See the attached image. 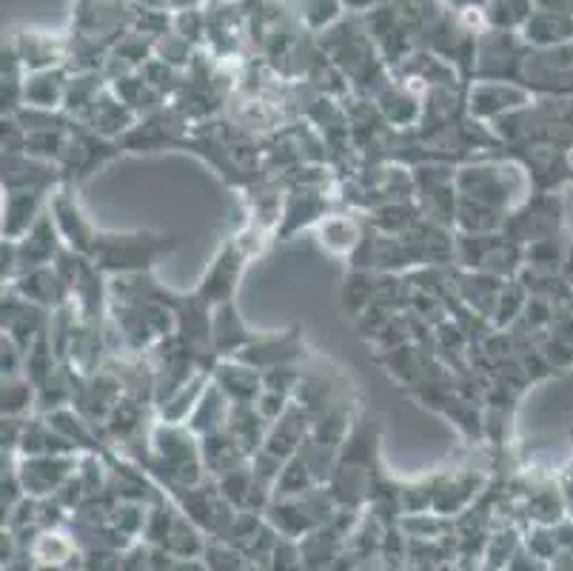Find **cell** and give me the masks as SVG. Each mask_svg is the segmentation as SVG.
<instances>
[{
  "mask_svg": "<svg viewBox=\"0 0 573 571\" xmlns=\"http://www.w3.org/2000/svg\"><path fill=\"white\" fill-rule=\"evenodd\" d=\"M457 189L460 198L480 200L485 206L510 214L533 192L528 171L510 157H488V160H468L457 166Z\"/></svg>",
  "mask_w": 573,
  "mask_h": 571,
  "instance_id": "obj_1",
  "label": "cell"
},
{
  "mask_svg": "<svg viewBox=\"0 0 573 571\" xmlns=\"http://www.w3.org/2000/svg\"><path fill=\"white\" fill-rule=\"evenodd\" d=\"M178 235L137 228V232H100L94 243L92 260L106 278H123V275H143L155 271L160 257L178 249Z\"/></svg>",
  "mask_w": 573,
  "mask_h": 571,
  "instance_id": "obj_2",
  "label": "cell"
},
{
  "mask_svg": "<svg viewBox=\"0 0 573 571\" xmlns=\"http://www.w3.org/2000/svg\"><path fill=\"white\" fill-rule=\"evenodd\" d=\"M141 466L171 485H200L205 471L200 437L186 423H151L149 451Z\"/></svg>",
  "mask_w": 573,
  "mask_h": 571,
  "instance_id": "obj_3",
  "label": "cell"
},
{
  "mask_svg": "<svg viewBox=\"0 0 573 571\" xmlns=\"http://www.w3.org/2000/svg\"><path fill=\"white\" fill-rule=\"evenodd\" d=\"M109 321L117 328L128 355H146L164 337L175 335V314L171 309L149 300H114L109 303Z\"/></svg>",
  "mask_w": 573,
  "mask_h": 571,
  "instance_id": "obj_4",
  "label": "cell"
},
{
  "mask_svg": "<svg viewBox=\"0 0 573 571\" xmlns=\"http://www.w3.org/2000/svg\"><path fill=\"white\" fill-rule=\"evenodd\" d=\"M414 169V189L417 203L428 221L446 228H457V206H460V189H457V166L451 164H417Z\"/></svg>",
  "mask_w": 573,
  "mask_h": 571,
  "instance_id": "obj_5",
  "label": "cell"
},
{
  "mask_svg": "<svg viewBox=\"0 0 573 571\" xmlns=\"http://www.w3.org/2000/svg\"><path fill=\"white\" fill-rule=\"evenodd\" d=\"M562 228V198L553 192H531L508 214L503 232L519 246L557 237Z\"/></svg>",
  "mask_w": 573,
  "mask_h": 571,
  "instance_id": "obj_6",
  "label": "cell"
},
{
  "mask_svg": "<svg viewBox=\"0 0 573 571\" xmlns=\"http://www.w3.org/2000/svg\"><path fill=\"white\" fill-rule=\"evenodd\" d=\"M123 152L121 141H109V137H100L98 132L86 128L83 123L75 121V126L69 128V143H66L64 155L57 160L60 171H64L66 183H83L86 178H92L94 171L103 164H109L112 157H117Z\"/></svg>",
  "mask_w": 573,
  "mask_h": 571,
  "instance_id": "obj_7",
  "label": "cell"
},
{
  "mask_svg": "<svg viewBox=\"0 0 573 571\" xmlns=\"http://www.w3.org/2000/svg\"><path fill=\"white\" fill-rule=\"evenodd\" d=\"M186 137H189V117L171 103V107L137 117L135 126L121 137V146L123 152L143 155V152L180 149Z\"/></svg>",
  "mask_w": 573,
  "mask_h": 571,
  "instance_id": "obj_8",
  "label": "cell"
},
{
  "mask_svg": "<svg viewBox=\"0 0 573 571\" xmlns=\"http://www.w3.org/2000/svg\"><path fill=\"white\" fill-rule=\"evenodd\" d=\"M248 257H251V251H248V246L240 237H232V240L223 243L217 255H214L212 266L203 271L200 283L194 286V294L212 309L234 300V292H237V283H240Z\"/></svg>",
  "mask_w": 573,
  "mask_h": 571,
  "instance_id": "obj_9",
  "label": "cell"
},
{
  "mask_svg": "<svg viewBox=\"0 0 573 571\" xmlns=\"http://www.w3.org/2000/svg\"><path fill=\"white\" fill-rule=\"evenodd\" d=\"M237 360L255 366L260 371H269L274 366H305L308 360V343L300 328H289V332H266L257 335L248 343L246 349L237 355Z\"/></svg>",
  "mask_w": 573,
  "mask_h": 571,
  "instance_id": "obj_10",
  "label": "cell"
},
{
  "mask_svg": "<svg viewBox=\"0 0 573 571\" xmlns=\"http://www.w3.org/2000/svg\"><path fill=\"white\" fill-rule=\"evenodd\" d=\"M49 212H52V217H55L57 228H60V237H64L66 246L75 251H80V255L92 257L94 243H98L100 232L92 226V221L86 217L78 194H75V186L64 183L60 189L52 192Z\"/></svg>",
  "mask_w": 573,
  "mask_h": 571,
  "instance_id": "obj_11",
  "label": "cell"
},
{
  "mask_svg": "<svg viewBox=\"0 0 573 571\" xmlns=\"http://www.w3.org/2000/svg\"><path fill=\"white\" fill-rule=\"evenodd\" d=\"M123 398V383L121 378L114 374L109 366L92 371V374H83V380L78 383V392L71 400V408L92 423V426L103 428L109 421L112 408L117 406V400Z\"/></svg>",
  "mask_w": 573,
  "mask_h": 571,
  "instance_id": "obj_12",
  "label": "cell"
},
{
  "mask_svg": "<svg viewBox=\"0 0 573 571\" xmlns=\"http://www.w3.org/2000/svg\"><path fill=\"white\" fill-rule=\"evenodd\" d=\"M531 103V92L519 83H499V80H480L468 92V114L480 123H494L505 114Z\"/></svg>",
  "mask_w": 573,
  "mask_h": 571,
  "instance_id": "obj_13",
  "label": "cell"
},
{
  "mask_svg": "<svg viewBox=\"0 0 573 571\" xmlns=\"http://www.w3.org/2000/svg\"><path fill=\"white\" fill-rule=\"evenodd\" d=\"M49 309L35 306V303L23 300L21 294L14 292L12 286L3 289V300H0V326H3V335L12 337L23 351H29V346L49 328Z\"/></svg>",
  "mask_w": 573,
  "mask_h": 571,
  "instance_id": "obj_14",
  "label": "cell"
},
{
  "mask_svg": "<svg viewBox=\"0 0 573 571\" xmlns=\"http://www.w3.org/2000/svg\"><path fill=\"white\" fill-rule=\"evenodd\" d=\"M64 183V171H60L57 164H46V160L29 157L26 152H18V155L3 152V192L52 194Z\"/></svg>",
  "mask_w": 573,
  "mask_h": 571,
  "instance_id": "obj_15",
  "label": "cell"
},
{
  "mask_svg": "<svg viewBox=\"0 0 573 571\" xmlns=\"http://www.w3.org/2000/svg\"><path fill=\"white\" fill-rule=\"evenodd\" d=\"M75 469H80L78 455H37L21 457L18 474L23 480V489L35 497L57 492L69 478H75Z\"/></svg>",
  "mask_w": 573,
  "mask_h": 571,
  "instance_id": "obj_16",
  "label": "cell"
},
{
  "mask_svg": "<svg viewBox=\"0 0 573 571\" xmlns=\"http://www.w3.org/2000/svg\"><path fill=\"white\" fill-rule=\"evenodd\" d=\"M14 246H18V266H21L18 275H23V271L29 269H41V266L55 264V257L60 255V249H64L66 243L64 237H60V228H57L55 217H52V212L46 209V212L41 214V221L29 228L21 240H14Z\"/></svg>",
  "mask_w": 573,
  "mask_h": 571,
  "instance_id": "obj_17",
  "label": "cell"
},
{
  "mask_svg": "<svg viewBox=\"0 0 573 571\" xmlns=\"http://www.w3.org/2000/svg\"><path fill=\"white\" fill-rule=\"evenodd\" d=\"M328 194L326 189H291L285 194L283 217L277 223V240H289L297 235L300 228L317 226L319 221L328 217Z\"/></svg>",
  "mask_w": 573,
  "mask_h": 571,
  "instance_id": "obj_18",
  "label": "cell"
},
{
  "mask_svg": "<svg viewBox=\"0 0 573 571\" xmlns=\"http://www.w3.org/2000/svg\"><path fill=\"white\" fill-rule=\"evenodd\" d=\"M9 286H12L14 292L21 294L23 300L35 303V306L49 309V312L71 303V289L64 283V278L57 275L55 266H41V269L23 271V275H18Z\"/></svg>",
  "mask_w": 573,
  "mask_h": 571,
  "instance_id": "obj_19",
  "label": "cell"
},
{
  "mask_svg": "<svg viewBox=\"0 0 573 571\" xmlns=\"http://www.w3.org/2000/svg\"><path fill=\"white\" fill-rule=\"evenodd\" d=\"M78 123H83L86 128L98 132L100 137L121 141L128 128L137 123V114L132 112V109H128L126 103L114 94L112 86H109V89H103V92L98 94V100L92 103V109H89V112H86Z\"/></svg>",
  "mask_w": 573,
  "mask_h": 571,
  "instance_id": "obj_20",
  "label": "cell"
},
{
  "mask_svg": "<svg viewBox=\"0 0 573 571\" xmlns=\"http://www.w3.org/2000/svg\"><path fill=\"white\" fill-rule=\"evenodd\" d=\"M312 423H314L312 414L291 400L289 412H285L280 421H274L269 426V435H266L262 449H269L271 455L283 457V460L300 455V449L305 446V440L312 437Z\"/></svg>",
  "mask_w": 573,
  "mask_h": 571,
  "instance_id": "obj_21",
  "label": "cell"
},
{
  "mask_svg": "<svg viewBox=\"0 0 573 571\" xmlns=\"http://www.w3.org/2000/svg\"><path fill=\"white\" fill-rule=\"evenodd\" d=\"M457 278V298H460L462 306H468L474 314L491 321L494 317L496 300L503 294V278H494V275H485V271H474V269H460L453 271Z\"/></svg>",
  "mask_w": 573,
  "mask_h": 571,
  "instance_id": "obj_22",
  "label": "cell"
},
{
  "mask_svg": "<svg viewBox=\"0 0 573 571\" xmlns=\"http://www.w3.org/2000/svg\"><path fill=\"white\" fill-rule=\"evenodd\" d=\"M214 383L226 392L232 403H257L262 392V371L243 363L237 357H223L212 371Z\"/></svg>",
  "mask_w": 573,
  "mask_h": 571,
  "instance_id": "obj_23",
  "label": "cell"
},
{
  "mask_svg": "<svg viewBox=\"0 0 573 571\" xmlns=\"http://www.w3.org/2000/svg\"><path fill=\"white\" fill-rule=\"evenodd\" d=\"M212 337H214V351L217 357H237L248 343L255 340L257 332L246 326L243 314L237 312V303L228 300V303H220L212 312Z\"/></svg>",
  "mask_w": 573,
  "mask_h": 571,
  "instance_id": "obj_24",
  "label": "cell"
},
{
  "mask_svg": "<svg viewBox=\"0 0 573 571\" xmlns=\"http://www.w3.org/2000/svg\"><path fill=\"white\" fill-rule=\"evenodd\" d=\"M151 408L155 406H146L141 400L123 394V398L117 400V406L112 408V414H109L106 426H103L106 440L112 443V446H126V443H135L149 435L151 428L149 423H146V417H149Z\"/></svg>",
  "mask_w": 573,
  "mask_h": 571,
  "instance_id": "obj_25",
  "label": "cell"
},
{
  "mask_svg": "<svg viewBox=\"0 0 573 571\" xmlns=\"http://www.w3.org/2000/svg\"><path fill=\"white\" fill-rule=\"evenodd\" d=\"M46 192H7L3 198V240H21L49 209Z\"/></svg>",
  "mask_w": 573,
  "mask_h": 571,
  "instance_id": "obj_26",
  "label": "cell"
},
{
  "mask_svg": "<svg viewBox=\"0 0 573 571\" xmlns=\"http://www.w3.org/2000/svg\"><path fill=\"white\" fill-rule=\"evenodd\" d=\"M200 449H203V466L212 478H223L237 466L248 463L251 457L248 451L243 449L237 437L228 432V428H220V432H212V435L200 437Z\"/></svg>",
  "mask_w": 573,
  "mask_h": 571,
  "instance_id": "obj_27",
  "label": "cell"
},
{
  "mask_svg": "<svg viewBox=\"0 0 573 571\" xmlns=\"http://www.w3.org/2000/svg\"><path fill=\"white\" fill-rule=\"evenodd\" d=\"M374 103L382 112V117L389 121V126L394 128H414L419 123V114H423L419 98L403 83L382 86L380 92H377Z\"/></svg>",
  "mask_w": 573,
  "mask_h": 571,
  "instance_id": "obj_28",
  "label": "cell"
},
{
  "mask_svg": "<svg viewBox=\"0 0 573 571\" xmlns=\"http://www.w3.org/2000/svg\"><path fill=\"white\" fill-rule=\"evenodd\" d=\"M69 80L71 75L66 69H60V66L26 75V86H23V100H26V107L64 109Z\"/></svg>",
  "mask_w": 573,
  "mask_h": 571,
  "instance_id": "obj_29",
  "label": "cell"
},
{
  "mask_svg": "<svg viewBox=\"0 0 573 571\" xmlns=\"http://www.w3.org/2000/svg\"><path fill=\"white\" fill-rule=\"evenodd\" d=\"M80 380H83V374H80V371L75 369L69 360H64V363L52 371L49 378L37 385L35 414H52V412H57V408L71 406V400H75V392H78Z\"/></svg>",
  "mask_w": 573,
  "mask_h": 571,
  "instance_id": "obj_30",
  "label": "cell"
},
{
  "mask_svg": "<svg viewBox=\"0 0 573 571\" xmlns=\"http://www.w3.org/2000/svg\"><path fill=\"white\" fill-rule=\"evenodd\" d=\"M294 403L303 406L305 412L317 417V414L328 412L332 406L342 403L340 398V385L332 374H323V371H314V369H305L303 366V380H300L297 392H294Z\"/></svg>",
  "mask_w": 573,
  "mask_h": 571,
  "instance_id": "obj_31",
  "label": "cell"
},
{
  "mask_svg": "<svg viewBox=\"0 0 573 571\" xmlns=\"http://www.w3.org/2000/svg\"><path fill=\"white\" fill-rule=\"evenodd\" d=\"M271 423L266 421L257 408V403H232V412H228L226 428L237 437L243 449L248 451V457H255L266 443Z\"/></svg>",
  "mask_w": 573,
  "mask_h": 571,
  "instance_id": "obj_32",
  "label": "cell"
},
{
  "mask_svg": "<svg viewBox=\"0 0 573 571\" xmlns=\"http://www.w3.org/2000/svg\"><path fill=\"white\" fill-rule=\"evenodd\" d=\"M228 412H232V400L212 380L209 389L203 392V398H200V403L194 406V412H191V417L186 421V426L198 437H205L212 435V432H220V428H226Z\"/></svg>",
  "mask_w": 573,
  "mask_h": 571,
  "instance_id": "obj_33",
  "label": "cell"
},
{
  "mask_svg": "<svg viewBox=\"0 0 573 571\" xmlns=\"http://www.w3.org/2000/svg\"><path fill=\"white\" fill-rule=\"evenodd\" d=\"M362 232H366V221H357L351 214H328L326 221L317 223L319 243L332 255H351L362 240Z\"/></svg>",
  "mask_w": 573,
  "mask_h": 571,
  "instance_id": "obj_34",
  "label": "cell"
},
{
  "mask_svg": "<svg viewBox=\"0 0 573 571\" xmlns=\"http://www.w3.org/2000/svg\"><path fill=\"white\" fill-rule=\"evenodd\" d=\"M523 35L525 41L539 46V49H551V46H562V41L573 35V21L562 12L542 9V12L528 18V23L523 26Z\"/></svg>",
  "mask_w": 573,
  "mask_h": 571,
  "instance_id": "obj_35",
  "label": "cell"
},
{
  "mask_svg": "<svg viewBox=\"0 0 573 571\" xmlns=\"http://www.w3.org/2000/svg\"><path fill=\"white\" fill-rule=\"evenodd\" d=\"M425 214L417 200H394V203H385V206H377L374 212H369L366 221H369L380 235H405V232L417 226Z\"/></svg>",
  "mask_w": 573,
  "mask_h": 571,
  "instance_id": "obj_36",
  "label": "cell"
},
{
  "mask_svg": "<svg viewBox=\"0 0 573 571\" xmlns=\"http://www.w3.org/2000/svg\"><path fill=\"white\" fill-rule=\"evenodd\" d=\"M209 383H212V371H198V374H194V378H191L183 389H178V392L166 400L164 406L155 408L157 421H164V423L189 421L191 412H194V406H198L200 398H203V392L209 389Z\"/></svg>",
  "mask_w": 573,
  "mask_h": 571,
  "instance_id": "obj_37",
  "label": "cell"
},
{
  "mask_svg": "<svg viewBox=\"0 0 573 571\" xmlns=\"http://www.w3.org/2000/svg\"><path fill=\"white\" fill-rule=\"evenodd\" d=\"M377 283H380V271H348L346 280H342V312H346L351 321H357V317L374 303Z\"/></svg>",
  "mask_w": 573,
  "mask_h": 571,
  "instance_id": "obj_38",
  "label": "cell"
},
{
  "mask_svg": "<svg viewBox=\"0 0 573 571\" xmlns=\"http://www.w3.org/2000/svg\"><path fill=\"white\" fill-rule=\"evenodd\" d=\"M37 408V385L26 374L3 378L0 383V414L3 417H32Z\"/></svg>",
  "mask_w": 573,
  "mask_h": 571,
  "instance_id": "obj_39",
  "label": "cell"
},
{
  "mask_svg": "<svg viewBox=\"0 0 573 571\" xmlns=\"http://www.w3.org/2000/svg\"><path fill=\"white\" fill-rule=\"evenodd\" d=\"M357 414L351 412V406H348L346 400L342 403H337V406H332L328 412L317 414L312 423V440H319V443H328V446H342L348 437V432H351V426H355Z\"/></svg>",
  "mask_w": 573,
  "mask_h": 571,
  "instance_id": "obj_40",
  "label": "cell"
},
{
  "mask_svg": "<svg viewBox=\"0 0 573 571\" xmlns=\"http://www.w3.org/2000/svg\"><path fill=\"white\" fill-rule=\"evenodd\" d=\"M103 75L98 71H80V75H71L69 89H66V100H64V112L71 114L75 121H80L92 103L98 100V94L103 92Z\"/></svg>",
  "mask_w": 573,
  "mask_h": 571,
  "instance_id": "obj_41",
  "label": "cell"
},
{
  "mask_svg": "<svg viewBox=\"0 0 573 571\" xmlns=\"http://www.w3.org/2000/svg\"><path fill=\"white\" fill-rule=\"evenodd\" d=\"M18 55L23 60V69L32 75V71H43V69H55V66L64 64V46L52 37L43 35H29L23 37L21 46H18Z\"/></svg>",
  "mask_w": 573,
  "mask_h": 571,
  "instance_id": "obj_42",
  "label": "cell"
},
{
  "mask_svg": "<svg viewBox=\"0 0 573 571\" xmlns=\"http://www.w3.org/2000/svg\"><path fill=\"white\" fill-rule=\"evenodd\" d=\"M60 363H64V360L57 357L55 343H52L49 328H46V332H43V335L37 337L32 346H29L26 360H23V374H26V378L32 380L35 385H41L43 380L49 378L52 371H55Z\"/></svg>",
  "mask_w": 573,
  "mask_h": 571,
  "instance_id": "obj_43",
  "label": "cell"
},
{
  "mask_svg": "<svg viewBox=\"0 0 573 571\" xmlns=\"http://www.w3.org/2000/svg\"><path fill=\"white\" fill-rule=\"evenodd\" d=\"M528 300H531V294H528V289L523 286V280H519V278L505 280L503 294H499V300H496L494 317H491L494 328L505 332V328L514 326V323L523 317L525 306H528Z\"/></svg>",
  "mask_w": 573,
  "mask_h": 571,
  "instance_id": "obj_44",
  "label": "cell"
},
{
  "mask_svg": "<svg viewBox=\"0 0 573 571\" xmlns=\"http://www.w3.org/2000/svg\"><path fill=\"white\" fill-rule=\"evenodd\" d=\"M314 485H317V480L308 471L305 460L300 455H294L285 460L283 471H280V478L274 483V494L277 497H297V494L312 492Z\"/></svg>",
  "mask_w": 573,
  "mask_h": 571,
  "instance_id": "obj_45",
  "label": "cell"
},
{
  "mask_svg": "<svg viewBox=\"0 0 573 571\" xmlns=\"http://www.w3.org/2000/svg\"><path fill=\"white\" fill-rule=\"evenodd\" d=\"M562 264H565V246H562L560 235L525 246V266H528V269L557 275V271L562 269Z\"/></svg>",
  "mask_w": 573,
  "mask_h": 571,
  "instance_id": "obj_46",
  "label": "cell"
},
{
  "mask_svg": "<svg viewBox=\"0 0 573 571\" xmlns=\"http://www.w3.org/2000/svg\"><path fill=\"white\" fill-rule=\"evenodd\" d=\"M71 126H75V123H71ZM66 143H69V128H60V132H29L23 152H26L29 157L46 160V164H57L60 155H64Z\"/></svg>",
  "mask_w": 573,
  "mask_h": 571,
  "instance_id": "obj_47",
  "label": "cell"
},
{
  "mask_svg": "<svg viewBox=\"0 0 573 571\" xmlns=\"http://www.w3.org/2000/svg\"><path fill=\"white\" fill-rule=\"evenodd\" d=\"M371 343H374L380 355L400 349V346H405V343H414V326H411L408 309H405V312H396L394 317L380 328V335H377Z\"/></svg>",
  "mask_w": 573,
  "mask_h": 571,
  "instance_id": "obj_48",
  "label": "cell"
},
{
  "mask_svg": "<svg viewBox=\"0 0 573 571\" xmlns=\"http://www.w3.org/2000/svg\"><path fill=\"white\" fill-rule=\"evenodd\" d=\"M531 14V0H491L488 3V21L503 32L525 26Z\"/></svg>",
  "mask_w": 573,
  "mask_h": 571,
  "instance_id": "obj_49",
  "label": "cell"
},
{
  "mask_svg": "<svg viewBox=\"0 0 573 571\" xmlns=\"http://www.w3.org/2000/svg\"><path fill=\"white\" fill-rule=\"evenodd\" d=\"M300 380H303V366H274V369L262 371V389L289 394V398H294Z\"/></svg>",
  "mask_w": 573,
  "mask_h": 571,
  "instance_id": "obj_50",
  "label": "cell"
},
{
  "mask_svg": "<svg viewBox=\"0 0 573 571\" xmlns=\"http://www.w3.org/2000/svg\"><path fill=\"white\" fill-rule=\"evenodd\" d=\"M23 360H26V351H23L9 335L0 337V374H3V378L23 374Z\"/></svg>",
  "mask_w": 573,
  "mask_h": 571,
  "instance_id": "obj_51",
  "label": "cell"
},
{
  "mask_svg": "<svg viewBox=\"0 0 573 571\" xmlns=\"http://www.w3.org/2000/svg\"><path fill=\"white\" fill-rule=\"evenodd\" d=\"M291 406V398L289 394H280V392H269V389H262L260 398H257V408H260V414L266 417L269 423L280 421L285 412H289Z\"/></svg>",
  "mask_w": 573,
  "mask_h": 571,
  "instance_id": "obj_52",
  "label": "cell"
},
{
  "mask_svg": "<svg viewBox=\"0 0 573 571\" xmlns=\"http://www.w3.org/2000/svg\"><path fill=\"white\" fill-rule=\"evenodd\" d=\"M29 417H3V428H0V440H3V451L21 449L23 432H26Z\"/></svg>",
  "mask_w": 573,
  "mask_h": 571,
  "instance_id": "obj_53",
  "label": "cell"
},
{
  "mask_svg": "<svg viewBox=\"0 0 573 571\" xmlns=\"http://www.w3.org/2000/svg\"><path fill=\"white\" fill-rule=\"evenodd\" d=\"M562 275H565L568 283H573V246L565 249V264H562Z\"/></svg>",
  "mask_w": 573,
  "mask_h": 571,
  "instance_id": "obj_54",
  "label": "cell"
}]
</instances>
